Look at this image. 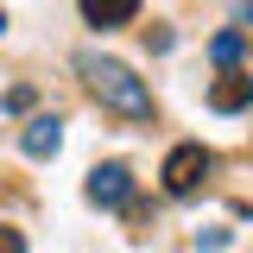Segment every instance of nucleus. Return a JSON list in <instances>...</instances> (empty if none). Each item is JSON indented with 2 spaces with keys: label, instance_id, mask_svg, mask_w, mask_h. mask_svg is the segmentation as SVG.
<instances>
[{
  "label": "nucleus",
  "instance_id": "nucleus-1",
  "mask_svg": "<svg viewBox=\"0 0 253 253\" xmlns=\"http://www.w3.org/2000/svg\"><path fill=\"white\" fill-rule=\"evenodd\" d=\"M83 76H89V89L101 95L114 114H133V121L152 114V89H146L126 63H114V57H83Z\"/></svg>",
  "mask_w": 253,
  "mask_h": 253
},
{
  "label": "nucleus",
  "instance_id": "nucleus-2",
  "mask_svg": "<svg viewBox=\"0 0 253 253\" xmlns=\"http://www.w3.org/2000/svg\"><path fill=\"white\" fill-rule=\"evenodd\" d=\"M203 171H209V152H203L196 139H184V146H171V152H165V171H158V177H165L171 196H190V190L203 184Z\"/></svg>",
  "mask_w": 253,
  "mask_h": 253
},
{
  "label": "nucleus",
  "instance_id": "nucleus-3",
  "mask_svg": "<svg viewBox=\"0 0 253 253\" xmlns=\"http://www.w3.org/2000/svg\"><path fill=\"white\" fill-rule=\"evenodd\" d=\"M89 203H101V209L133 203V171H126V165H95L89 171Z\"/></svg>",
  "mask_w": 253,
  "mask_h": 253
},
{
  "label": "nucleus",
  "instance_id": "nucleus-4",
  "mask_svg": "<svg viewBox=\"0 0 253 253\" xmlns=\"http://www.w3.org/2000/svg\"><path fill=\"white\" fill-rule=\"evenodd\" d=\"M247 101H253V76H241V70H228L215 89H209V108L215 114H241Z\"/></svg>",
  "mask_w": 253,
  "mask_h": 253
},
{
  "label": "nucleus",
  "instance_id": "nucleus-5",
  "mask_svg": "<svg viewBox=\"0 0 253 253\" xmlns=\"http://www.w3.org/2000/svg\"><path fill=\"white\" fill-rule=\"evenodd\" d=\"M19 146H26V158H51L63 146V121H57V114H38V121L19 133Z\"/></svg>",
  "mask_w": 253,
  "mask_h": 253
},
{
  "label": "nucleus",
  "instance_id": "nucleus-6",
  "mask_svg": "<svg viewBox=\"0 0 253 253\" xmlns=\"http://www.w3.org/2000/svg\"><path fill=\"white\" fill-rule=\"evenodd\" d=\"M133 13H139V0H83V19L95 32H114V26H133Z\"/></svg>",
  "mask_w": 253,
  "mask_h": 253
},
{
  "label": "nucleus",
  "instance_id": "nucleus-7",
  "mask_svg": "<svg viewBox=\"0 0 253 253\" xmlns=\"http://www.w3.org/2000/svg\"><path fill=\"white\" fill-rule=\"evenodd\" d=\"M241 51H247V38H241V26L215 32V44H209V57H215L221 70H241Z\"/></svg>",
  "mask_w": 253,
  "mask_h": 253
},
{
  "label": "nucleus",
  "instance_id": "nucleus-8",
  "mask_svg": "<svg viewBox=\"0 0 253 253\" xmlns=\"http://www.w3.org/2000/svg\"><path fill=\"white\" fill-rule=\"evenodd\" d=\"M0 108H6V114H26V108H32V89H26V83H19V89H6Z\"/></svg>",
  "mask_w": 253,
  "mask_h": 253
},
{
  "label": "nucleus",
  "instance_id": "nucleus-9",
  "mask_svg": "<svg viewBox=\"0 0 253 253\" xmlns=\"http://www.w3.org/2000/svg\"><path fill=\"white\" fill-rule=\"evenodd\" d=\"M0 253H26V241H19V228H0Z\"/></svg>",
  "mask_w": 253,
  "mask_h": 253
},
{
  "label": "nucleus",
  "instance_id": "nucleus-10",
  "mask_svg": "<svg viewBox=\"0 0 253 253\" xmlns=\"http://www.w3.org/2000/svg\"><path fill=\"white\" fill-rule=\"evenodd\" d=\"M0 32H6V13H0Z\"/></svg>",
  "mask_w": 253,
  "mask_h": 253
}]
</instances>
